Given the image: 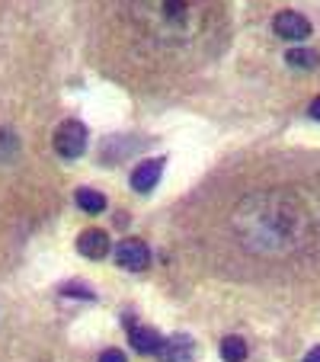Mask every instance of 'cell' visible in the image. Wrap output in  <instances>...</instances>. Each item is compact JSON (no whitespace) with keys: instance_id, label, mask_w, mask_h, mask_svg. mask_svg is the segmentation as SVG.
I'll use <instances>...</instances> for the list:
<instances>
[{"instance_id":"6da1fadb","label":"cell","mask_w":320,"mask_h":362,"mask_svg":"<svg viewBox=\"0 0 320 362\" xmlns=\"http://www.w3.org/2000/svg\"><path fill=\"white\" fill-rule=\"evenodd\" d=\"M55 151L61 154V158H68V160L81 158L83 151H87V129H83V122H77V119H68V122L58 125V132H55Z\"/></svg>"},{"instance_id":"7a4b0ae2","label":"cell","mask_w":320,"mask_h":362,"mask_svg":"<svg viewBox=\"0 0 320 362\" xmlns=\"http://www.w3.org/2000/svg\"><path fill=\"white\" fill-rule=\"evenodd\" d=\"M116 260H119V267L122 269L141 273V269H148V263H150V250H148L144 240L129 238V240H122V244L116 247Z\"/></svg>"},{"instance_id":"3957f363","label":"cell","mask_w":320,"mask_h":362,"mask_svg":"<svg viewBox=\"0 0 320 362\" xmlns=\"http://www.w3.org/2000/svg\"><path fill=\"white\" fill-rule=\"evenodd\" d=\"M273 29L282 39H307V35H311V20L295 13V10H282V13H275Z\"/></svg>"},{"instance_id":"277c9868","label":"cell","mask_w":320,"mask_h":362,"mask_svg":"<svg viewBox=\"0 0 320 362\" xmlns=\"http://www.w3.org/2000/svg\"><path fill=\"white\" fill-rule=\"evenodd\" d=\"M164 160L167 158H148V160H141V164L135 167V173H131V186H135V192H150L157 183H160Z\"/></svg>"},{"instance_id":"5b68a950","label":"cell","mask_w":320,"mask_h":362,"mask_svg":"<svg viewBox=\"0 0 320 362\" xmlns=\"http://www.w3.org/2000/svg\"><path fill=\"white\" fill-rule=\"evenodd\" d=\"M157 356H160V362H192L196 359V343L186 334H173L170 340H164Z\"/></svg>"},{"instance_id":"8992f818","label":"cell","mask_w":320,"mask_h":362,"mask_svg":"<svg viewBox=\"0 0 320 362\" xmlns=\"http://www.w3.org/2000/svg\"><path fill=\"white\" fill-rule=\"evenodd\" d=\"M129 340L135 346V353H141V356H157L160 346H164V337L157 334L154 327H138V324L129 330Z\"/></svg>"},{"instance_id":"52a82bcc","label":"cell","mask_w":320,"mask_h":362,"mask_svg":"<svg viewBox=\"0 0 320 362\" xmlns=\"http://www.w3.org/2000/svg\"><path fill=\"white\" fill-rule=\"evenodd\" d=\"M77 250L83 253V257H90V260H102L106 253H109V234L106 231H83L81 238H77Z\"/></svg>"},{"instance_id":"ba28073f","label":"cell","mask_w":320,"mask_h":362,"mask_svg":"<svg viewBox=\"0 0 320 362\" xmlns=\"http://www.w3.org/2000/svg\"><path fill=\"white\" fill-rule=\"evenodd\" d=\"M77 205H81L83 212L87 215H100V212H106V196H102L100 189H87V186H83V189H77Z\"/></svg>"},{"instance_id":"9c48e42d","label":"cell","mask_w":320,"mask_h":362,"mask_svg":"<svg viewBox=\"0 0 320 362\" xmlns=\"http://www.w3.org/2000/svg\"><path fill=\"white\" fill-rule=\"evenodd\" d=\"M221 359L244 362L247 359V340H240V337H225V340H221Z\"/></svg>"},{"instance_id":"30bf717a","label":"cell","mask_w":320,"mask_h":362,"mask_svg":"<svg viewBox=\"0 0 320 362\" xmlns=\"http://www.w3.org/2000/svg\"><path fill=\"white\" fill-rule=\"evenodd\" d=\"M285 58H288L292 68H317L320 64V55L314 52V48H292Z\"/></svg>"},{"instance_id":"8fae6325","label":"cell","mask_w":320,"mask_h":362,"mask_svg":"<svg viewBox=\"0 0 320 362\" xmlns=\"http://www.w3.org/2000/svg\"><path fill=\"white\" fill-rule=\"evenodd\" d=\"M16 151V138H13V132H0V158L4 160H10V154Z\"/></svg>"},{"instance_id":"7c38bea8","label":"cell","mask_w":320,"mask_h":362,"mask_svg":"<svg viewBox=\"0 0 320 362\" xmlns=\"http://www.w3.org/2000/svg\"><path fill=\"white\" fill-rule=\"evenodd\" d=\"M61 292H64V295H81V298H96V295L90 292L87 286H83V282H68V286H64Z\"/></svg>"},{"instance_id":"4fadbf2b","label":"cell","mask_w":320,"mask_h":362,"mask_svg":"<svg viewBox=\"0 0 320 362\" xmlns=\"http://www.w3.org/2000/svg\"><path fill=\"white\" fill-rule=\"evenodd\" d=\"M100 362H129V359H125L122 349H102V353H100Z\"/></svg>"},{"instance_id":"5bb4252c","label":"cell","mask_w":320,"mask_h":362,"mask_svg":"<svg viewBox=\"0 0 320 362\" xmlns=\"http://www.w3.org/2000/svg\"><path fill=\"white\" fill-rule=\"evenodd\" d=\"M311 116L320 122V96H314V103H311Z\"/></svg>"},{"instance_id":"9a60e30c","label":"cell","mask_w":320,"mask_h":362,"mask_svg":"<svg viewBox=\"0 0 320 362\" xmlns=\"http://www.w3.org/2000/svg\"><path fill=\"white\" fill-rule=\"evenodd\" d=\"M304 362H320V346H314V349H311V353H307V356H304Z\"/></svg>"}]
</instances>
